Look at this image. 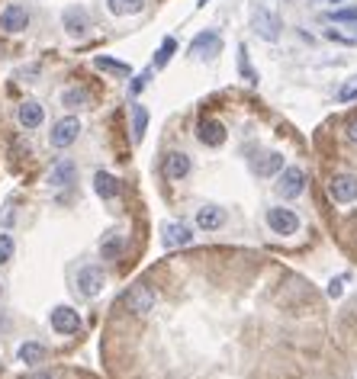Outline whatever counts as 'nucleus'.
<instances>
[{
  "label": "nucleus",
  "mask_w": 357,
  "mask_h": 379,
  "mask_svg": "<svg viewBox=\"0 0 357 379\" xmlns=\"http://www.w3.org/2000/svg\"><path fill=\"white\" fill-rule=\"evenodd\" d=\"M74 180H77V164L74 161H58V164H52V170H49V187L55 190H64V187H71Z\"/></svg>",
  "instance_id": "obj_17"
},
{
  "label": "nucleus",
  "mask_w": 357,
  "mask_h": 379,
  "mask_svg": "<svg viewBox=\"0 0 357 379\" xmlns=\"http://www.w3.org/2000/svg\"><path fill=\"white\" fill-rule=\"evenodd\" d=\"M267 228H271L273 235H296L299 232V215H296L293 209H286V206H273V209H267Z\"/></svg>",
  "instance_id": "obj_6"
},
{
  "label": "nucleus",
  "mask_w": 357,
  "mask_h": 379,
  "mask_svg": "<svg viewBox=\"0 0 357 379\" xmlns=\"http://www.w3.org/2000/svg\"><path fill=\"white\" fill-rule=\"evenodd\" d=\"M148 77H151V71H145V74H138L136 81H132V94H138V90H142V87L148 84Z\"/></svg>",
  "instance_id": "obj_33"
},
{
  "label": "nucleus",
  "mask_w": 357,
  "mask_h": 379,
  "mask_svg": "<svg viewBox=\"0 0 357 379\" xmlns=\"http://www.w3.org/2000/svg\"><path fill=\"white\" fill-rule=\"evenodd\" d=\"M174 49H177V39H174V36H168V39H164V42H161V49H158L155 68H164V64L171 62V55H174Z\"/></svg>",
  "instance_id": "obj_27"
},
{
  "label": "nucleus",
  "mask_w": 357,
  "mask_h": 379,
  "mask_svg": "<svg viewBox=\"0 0 357 379\" xmlns=\"http://www.w3.org/2000/svg\"><path fill=\"white\" fill-rule=\"evenodd\" d=\"M158 306V293L148 283H136L126 289V309L132 315H148Z\"/></svg>",
  "instance_id": "obj_4"
},
{
  "label": "nucleus",
  "mask_w": 357,
  "mask_h": 379,
  "mask_svg": "<svg viewBox=\"0 0 357 379\" xmlns=\"http://www.w3.org/2000/svg\"><path fill=\"white\" fill-rule=\"evenodd\" d=\"M238 71H242V77L248 84H258V71H254L251 62H248V49H245V45H238Z\"/></svg>",
  "instance_id": "obj_26"
},
{
  "label": "nucleus",
  "mask_w": 357,
  "mask_h": 379,
  "mask_svg": "<svg viewBox=\"0 0 357 379\" xmlns=\"http://www.w3.org/2000/svg\"><path fill=\"white\" fill-rule=\"evenodd\" d=\"M161 244L164 248H187V244H193V232H190L184 222H164L161 225Z\"/></svg>",
  "instance_id": "obj_12"
},
{
  "label": "nucleus",
  "mask_w": 357,
  "mask_h": 379,
  "mask_svg": "<svg viewBox=\"0 0 357 379\" xmlns=\"http://www.w3.org/2000/svg\"><path fill=\"white\" fill-rule=\"evenodd\" d=\"M225 219H229V215H225V209H222V206H212V202H206V206H200V209H197V228H200V232H219L222 225H225Z\"/></svg>",
  "instance_id": "obj_13"
},
{
  "label": "nucleus",
  "mask_w": 357,
  "mask_h": 379,
  "mask_svg": "<svg viewBox=\"0 0 357 379\" xmlns=\"http://www.w3.org/2000/svg\"><path fill=\"white\" fill-rule=\"evenodd\" d=\"M251 29L261 36L264 42H277V39H280V32H284V23H280V16H277L273 10L258 7V10L251 13Z\"/></svg>",
  "instance_id": "obj_3"
},
{
  "label": "nucleus",
  "mask_w": 357,
  "mask_h": 379,
  "mask_svg": "<svg viewBox=\"0 0 357 379\" xmlns=\"http://www.w3.org/2000/svg\"><path fill=\"white\" fill-rule=\"evenodd\" d=\"M332 3H345V0H332Z\"/></svg>",
  "instance_id": "obj_37"
},
{
  "label": "nucleus",
  "mask_w": 357,
  "mask_h": 379,
  "mask_svg": "<svg viewBox=\"0 0 357 379\" xmlns=\"http://www.w3.org/2000/svg\"><path fill=\"white\" fill-rule=\"evenodd\" d=\"M190 168H193V161H190L187 151H168L164 155V177L168 180H184L190 174Z\"/></svg>",
  "instance_id": "obj_15"
},
{
  "label": "nucleus",
  "mask_w": 357,
  "mask_h": 379,
  "mask_svg": "<svg viewBox=\"0 0 357 379\" xmlns=\"http://www.w3.org/2000/svg\"><path fill=\"white\" fill-rule=\"evenodd\" d=\"M206 3H210V0H197V7H206Z\"/></svg>",
  "instance_id": "obj_36"
},
{
  "label": "nucleus",
  "mask_w": 357,
  "mask_h": 379,
  "mask_svg": "<svg viewBox=\"0 0 357 379\" xmlns=\"http://www.w3.org/2000/svg\"><path fill=\"white\" fill-rule=\"evenodd\" d=\"M16 360H20L23 367H39L45 360V348L39 341H26V344H20V350H16Z\"/></svg>",
  "instance_id": "obj_20"
},
{
  "label": "nucleus",
  "mask_w": 357,
  "mask_h": 379,
  "mask_svg": "<svg viewBox=\"0 0 357 379\" xmlns=\"http://www.w3.org/2000/svg\"><path fill=\"white\" fill-rule=\"evenodd\" d=\"M13 215H16V206H13V200L3 202V212H0V228H7L13 222Z\"/></svg>",
  "instance_id": "obj_31"
},
{
  "label": "nucleus",
  "mask_w": 357,
  "mask_h": 379,
  "mask_svg": "<svg viewBox=\"0 0 357 379\" xmlns=\"http://www.w3.org/2000/svg\"><path fill=\"white\" fill-rule=\"evenodd\" d=\"M251 170L258 177H277L284 170V155L280 151H261L251 158Z\"/></svg>",
  "instance_id": "obj_14"
},
{
  "label": "nucleus",
  "mask_w": 357,
  "mask_h": 379,
  "mask_svg": "<svg viewBox=\"0 0 357 379\" xmlns=\"http://www.w3.org/2000/svg\"><path fill=\"white\" fill-rule=\"evenodd\" d=\"M328 196L335 202H341V206L354 202L357 200V174H347V170L335 174V177L328 180Z\"/></svg>",
  "instance_id": "obj_9"
},
{
  "label": "nucleus",
  "mask_w": 357,
  "mask_h": 379,
  "mask_svg": "<svg viewBox=\"0 0 357 379\" xmlns=\"http://www.w3.org/2000/svg\"><path fill=\"white\" fill-rule=\"evenodd\" d=\"M77 135H81V119L77 116H62L52 126V132H49V145L62 151V148H71L74 142H77Z\"/></svg>",
  "instance_id": "obj_5"
},
{
  "label": "nucleus",
  "mask_w": 357,
  "mask_h": 379,
  "mask_svg": "<svg viewBox=\"0 0 357 379\" xmlns=\"http://www.w3.org/2000/svg\"><path fill=\"white\" fill-rule=\"evenodd\" d=\"M58 100H62V106H64V109H81V106H87V103H90V94H87L84 87L71 84V87H64Z\"/></svg>",
  "instance_id": "obj_21"
},
{
  "label": "nucleus",
  "mask_w": 357,
  "mask_h": 379,
  "mask_svg": "<svg viewBox=\"0 0 357 379\" xmlns=\"http://www.w3.org/2000/svg\"><path fill=\"white\" fill-rule=\"evenodd\" d=\"M273 190H277V196L280 200H296V196H303L306 190V170L303 168H284L280 174H277V183H273Z\"/></svg>",
  "instance_id": "obj_2"
},
{
  "label": "nucleus",
  "mask_w": 357,
  "mask_h": 379,
  "mask_svg": "<svg viewBox=\"0 0 357 379\" xmlns=\"http://www.w3.org/2000/svg\"><path fill=\"white\" fill-rule=\"evenodd\" d=\"M129 116H132V142H142L148 129V109L142 103H132L129 106Z\"/></svg>",
  "instance_id": "obj_23"
},
{
  "label": "nucleus",
  "mask_w": 357,
  "mask_h": 379,
  "mask_svg": "<svg viewBox=\"0 0 357 379\" xmlns=\"http://www.w3.org/2000/svg\"><path fill=\"white\" fill-rule=\"evenodd\" d=\"M119 180L110 174V170H97L94 174V193L100 196V200H116L119 196Z\"/></svg>",
  "instance_id": "obj_19"
},
{
  "label": "nucleus",
  "mask_w": 357,
  "mask_h": 379,
  "mask_svg": "<svg viewBox=\"0 0 357 379\" xmlns=\"http://www.w3.org/2000/svg\"><path fill=\"white\" fill-rule=\"evenodd\" d=\"M347 138L357 145V119H351V122H347Z\"/></svg>",
  "instance_id": "obj_34"
},
{
  "label": "nucleus",
  "mask_w": 357,
  "mask_h": 379,
  "mask_svg": "<svg viewBox=\"0 0 357 379\" xmlns=\"http://www.w3.org/2000/svg\"><path fill=\"white\" fill-rule=\"evenodd\" d=\"M62 26H64V32H68L71 39H84L87 29H90V13H87V7H77V3L64 7Z\"/></svg>",
  "instance_id": "obj_10"
},
{
  "label": "nucleus",
  "mask_w": 357,
  "mask_h": 379,
  "mask_svg": "<svg viewBox=\"0 0 357 379\" xmlns=\"http://www.w3.org/2000/svg\"><path fill=\"white\" fill-rule=\"evenodd\" d=\"M106 10L113 16H136L145 10V0H106Z\"/></svg>",
  "instance_id": "obj_22"
},
{
  "label": "nucleus",
  "mask_w": 357,
  "mask_h": 379,
  "mask_svg": "<svg viewBox=\"0 0 357 379\" xmlns=\"http://www.w3.org/2000/svg\"><path fill=\"white\" fill-rule=\"evenodd\" d=\"M225 126H222L219 119H203L200 122V129H197V138H200L206 148H219V145H225Z\"/></svg>",
  "instance_id": "obj_16"
},
{
  "label": "nucleus",
  "mask_w": 357,
  "mask_h": 379,
  "mask_svg": "<svg viewBox=\"0 0 357 379\" xmlns=\"http://www.w3.org/2000/svg\"><path fill=\"white\" fill-rule=\"evenodd\" d=\"M219 49H222V36L216 29L200 32V36L190 42V55H193V58H200V62H212V58L219 55Z\"/></svg>",
  "instance_id": "obj_11"
},
{
  "label": "nucleus",
  "mask_w": 357,
  "mask_h": 379,
  "mask_svg": "<svg viewBox=\"0 0 357 379\" xmlns=\"http://www.w3.org/2000/svg\"><path fill=\"white\" fill-rule=\"evenodd\" d=\"M16 119H20L23 129H39L45 122V109L36 100H26V103H20V109H16Z\"/></svg>",
  "instance_id": "obj_18"
},
{
  "label": "nucleus",
  "mask_w": 357,
  "mask_h": 379,
  "mask_svg": "<svg viewBox=\"0 0 357 379\" xmlns=\"http://www.w3.org/2000/svg\"><path fill=\"white\" fill-rule=\"evenodd\" d=\"M94 64L100 68V71H110V74H119V77H129L132 74V68H129L126 62H116V58H106V55H97Z\"/></svg>",
  "instance_id": "obj_25"
},
{
  "label": "nucleus",
  "mask_w": 357,
  "mask_h": 379,
  "mask_svg": "<svg viewBox=\"0 0 357 379\" xmlns=\"http://www.w3.org/2000/svg\"><path fill=\"white\" fill-rule=\"evenodd\" d=\"M49 325H52L55 335H77L81 331V315H77V309L71 306H55L52 312H49Z\"/></svg>",
  "instance_id": "obj_7"
},
{
  "label": "nucleus",
  "mask_w": 357,
  "mask_h": 379,
  "mask_svg": "<svg viewBox=\"0 0 357 379\" xmlns=\"http://www.w3.org/2000/svg\"><path fill=\"white\" fill-rule=\"evenodd\" d=\"M13 251H16V244H13V238H10L7 232H0V267H3V263H10Z\"/></svg>",
  "instance_id": "obj_28"
},
{
  "label": "nucleus",
  "mask_w": 357,
  "mask_h": 379,
  "mask_svg": "<svg viewBox=\"0 0 357 379\" xmlns=\"http://www.w3.org/2000/svg\"><path fill=\"white\" fill-rule=\"evenodd\" d=\"M335 23H357V7H345V10H335L332 13Z\"/></svg>",
  "instance_id": "obj_30"
},
{
  "label": "nucleus",
  "mask_w": 357,
  "mask_h": 379,
  "mask_svg": "<svg viewBox=\"0 0 357 379\" xmlns=\"http://www.w3.org/2000/svg\"><path fill=\"white\" fill-rule=\"evenodd\" d=\"M74 286H77V293L84 296V299H97V296H103V289H106L103 267H97V263H87V267H81V270H77V280H74Z\"/></svg>",
  "instance_id": "obj_1"
},
{
  "label": "nucleus",
  "mask_w": 357,
  "mask_h": 379,
  "mask_svg": "<svg viewBox=\"0 0 357 379\" xmlns=\"http://www.w3.org/2000/svg\"><path fill=\"white\" fill-rule=\"evenodd\" d=\"M100 251H103L106 261H119V254H123V235L106 232L103 238H100Z\"/></svg>",
  "instance_id": "obj_24"
},
{
  "label": "nucleus",
  "mask_w": 357,
  "mask_h": 379,
  "mask_svg": "<svg viewBox=\"0 0 357 379\" xmlns=\"http://www.w3.org/2000/svg\"><path fill=\"white\" fill-rule=\"evenodd\" d=\"M32 379H58V376H55V373H36Z\"/></svg>",
  "instance_id": "obj_35"
},
{
  "label": "nucleus",
  "mask_w": 357,
  "mask_h": 379,
  "mask_svg": "<svg viewBox=\"0 0 357 379\" xmlns=\"http://www.w3.org/2000/svg\"><path fill=\"white\" fill-rule=\"evenodd\" d=\"M345 283H347V276H335V280L328 283V296H332V299H338V296L345 293Z\"/></svg>",
  "instance_id": "obj_32"
},
{
  "label": "nucleus",
  "mask_w": 357,
  "mask_h": 379,
  "mask_svg": "<svg viewBox=\"0 0 357 379\" xmlns=\"http://www.w3.org/2000/svg\"><path fill=\"white\" fill-rule=\"evenodd\" d=\"M29 29V13L23 3H7L3 10H0V32H7V36H20V32Z\"/></svg>",
  "instance_id": "obj_8"
},
{
  "label": "nucleus",
  "mask_w": 357,
  "mask_h": 379,
  "mask_svg": "<svg viewBox=\"0 0 357 379\" xmlns=\"http://www.w3.org/2000/svg\"><path fill=\"white\" fill-rule=\"evenodd\" d=\"M357 100V77H351L341 90H338V103H354Z\"/></svg>",
  "instance_id": "obj_29"
}]
</instances>
